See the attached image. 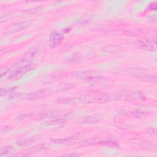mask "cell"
<instances>
[{
  "instance_id": "1",
  "label": "cell",
  "mask_w": 157,
  "mask_h": 157,
  "mask_svg": "<svg viewBox=\"0 0 157 157\" xmlns=\"http://www.w3.org/2000/svg\"><path fill=\"white\" fill-rule=\"evenodd\" d=\"M63 40V36L56 32H53L50 37V45L51 47H55L58 45Z\"/></svg>"
}]
</instances>
